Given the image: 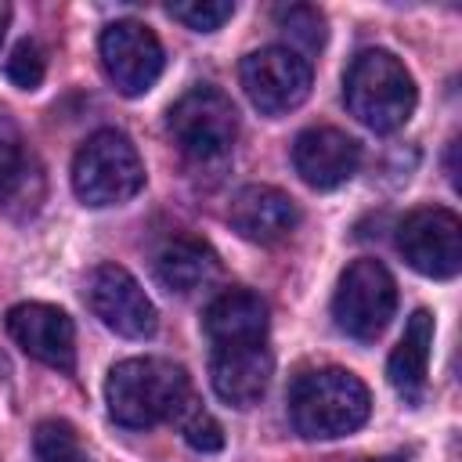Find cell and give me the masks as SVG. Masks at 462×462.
<instances>
[{
	"mask_svg": "<svg viewBox=\"0 0 462 462\" xmlns=\"http://www.w3.org/2000/svg\"><path fill=\"white\" fill-rule=\"evenodd\" d=\"M357 462H401V458H357Z\"/></svg>",
	"mask_w": 462,
	"mask_h": 462,
	"instance_id": "25",
	"label": "cell"
},
{
	"mask_svg": "<svg viewBox=\"0 0 462 462\" xmlns=\"http://www.w3.org/2000/svg\"><path fill=\"white\" fill-rule=\"evenodd\" d=\"M430 354H433V314L415 310L404 325V336L397 339V346L390 350V361H386L390 386L401 397H408V401L422 397L426 372H430Z\"/></svg>",
	"mask_w": 462,
	"mask_h": 462,
	"instance_id": "18",
	"label": "cell"
},
{
	"mask_svg": "<svg viewBox=\"0 0 462 462\" xmlns=\"http://www.w3.org/2000/svg\"><path fill=\"white\" fill-rule=\"evenodd\" d=\"M177 422H180L184 440H188L195 451L209 455V451H220V448H224V430H220V422H217L202 404H188V411H184Z\"/></svg>",
	"mask_w": 462,
	"mask_h": 462,
	"instance_id": "23",
	"label": "cell"
},
{
	"mask_svg": "<svg viewBox=\"0 0 462 462\" xmlns=\"http://www.w3.org/2000/svg\"><path fill=\"white\" fill-rule=\"evenodd\" d=\"M166 11L170 18H177L180 25L195 32H213L235 14V4L231 0H180V4H170Z\"/></svg>",
	"mask_w": 462,
	"mask_h": 462,
	"instance_id": "21",
	"label": "cell"
},
{
	"mask_svg": "<svg viewBox=\"0 0 462 462\" xmlns=\"http://www.w3.org/2000/svg\"><path fill=\"white\" fill-rule=\"evenodd\" d=\"M108 415L126 430H148L170 419H180L191 397V379L180 365L166 357H126L112 365L105 379Z\"/></svg>",
	"mask_w": 462,
	"mask_h": 462,
	"instance_id": "1",
	"label": "cell"
},
{
	"mask_svg": "<svg viewBox=\"0 0 462 462\" xmlns=\"http://www.w3.org/2000/svg\"><path fill=\"white\" fill-rule=\"evenodd\" d=\"M36 462H90L79 433L65 419H43L32 433Z\"/></svg>",
	"mask_w": 462,
	"mask_h": 462,
	"instance_id": "19",
	"label": "cell"
},
{
	"mask_svg": "<svg viewBox=\"0 0 462 462\" xmlns=\"http://www.w3.org/2000/svg\"><path fill=\"white\" fill-rule=\"evenodd\" d=\"M227 220L242 238H249L256 245H274V242L289 238V231L300 224V209L285 191H278L271 184H245L231 199Z\"/></svg>",
	"mask_w": 462,
	"mask_h": 462,
	"instance_id": "14",
	"label": "cell"
},
{
	"mask_svg": "<svg viewBox=\"0 0 462 462\" xmlns=\"http://www.w3.org/2000/svg\"><path fill=\"white\" fill-rule=\"evenodd\" d=\"M83 300L94 310V318L105 328H112L116 336L144 339L159 325L155 303L148 300V292L141 289V282L126 267H119V263H97L87 274Z\"/></svg>",
	"mask_w": 462,
	"mask_h": 462,
	"instance_id": "8",
	"label": "cell"
},
{
	"mask_svg": "<svg viewBox=\"0 0 462 462\" xmlns=\"http://www.w3.org/2000/svg\"><path fill=\"white\" fill-rule=\"evenodd\" d=\"M11 339L40 365L72 372L76 368V325L54 303H14L7 310Z\"/></svg>",
	"mask_w": 462,
	"mask_h": 462,
	"instance_id": "11",
	"label": "cell"
},
{
	"mask_svg": "<svg viewBox=\"0 0 462 462\" xmlns=\"http://www.w3.org/2000/svg\"><path fill=\"white\" fill-rule=\"evenodd\" d=\"M43 199V166L25 144L14 119L0 116V209L14 217L36 213Z\"/></svg>",
	"mask_w": 462,
	"mask_h": 462,
	"instance_id": "15",
	"label": "cell"
},
{
	"mask_svg": "<svg viewBox=\"0 0 462 462\" xmlns=\"http://www.w3.org/2000/svg\"><path fill=\"white\" fill-rule=\"evenodd\" d=\"M343 101L361 126L390 134L411 119L419 94L401 58L390 51H361L343 76Z\"/></svg>",
	"mask_w": 462,
	"mask_h": 462,
	"instance_id": "3",
	"label": "cell"
},
{
	"mask_svg": "<svg viewBox=\"0 0 462 462\" xmlns=\"http://www.w3.org/2000/svg\"><path fill=\"white\" fill-rule=\"evenodd\" d=\"M202 328L213 346L267 339V303L249 289H227L206 307Z\"/></svg>",
	"mask_w": 462,
	"mask_h": 462,
	"instance_id": "17",
	"label": "cell"
},
{
	"mask_svg": "<svg viewBox=\"0 0 462 462\" xmlns=\"http://www.w3.org/2000/svg\"><path fill=\"white\" fill-rule=\"evenodd\" d=\"M97 51H101V65H105L108 79L126 97H137V94L152 90L155 79L162 76L166 54H162L159 36L144 22L123 18V22L105 25V32L97 40Z\"/></svg>",
	"mask_w": 462,
	"mask_h": 462,
	"instance_id": "10",
	"label": "cell"
},
{
	"mask_svg": "<svg viewBox=\"0 0 462 462\" xmlns=\"http://www.w3.org/2000/svg\"><path fill=\"white\" fill-rule=\"evenodd\" d=\"M238 79L253 108H260L263 116H285L307 101L314 69L300 51L274 43L245 54L238 65Z\"/></svg>",
	"mask_w": 462,
	"mask_h": 462,
	"instance_id": "7",
	"label": "cell"
},
{
	"mask_svg": "<svg viewBox=\"0 0 462 462\" xmlns=\"http://www.w3.org/2000/svg\"><path fill=\"white\" fill-rule=\"evenodd\" d=\"M47 76V54L36 40H22L7 58V79L22 90H36Z\"/></svg>",
	"mask_w": 462,
	"mask_h": 462,
	"instance_id": "22",
	"label": "cell"
},
{
	"mask_svg": "<svg viewBox=\"0 0 462 462\" xmlns=\"http://www.w3.org/2000/svg\"><path fill=\"white\" fill-rule=\"evenodd\" d=\"M166 130L180 155L195 166L227 162L238 137V112L231 97L217 87H191L166 112Z\"/></svg>",
	"mask_w": 462,
	"mask_h": 462,
	"instance_id": "5",
	"label": "cell"
},
{
	"mask_svg": "<svg viewBox=\"0 0 462 462\" xmlns=\"http://www.w3.org/2000/svg\"><path fill=\"white\" fill-rule=\"evenodd\" d=\"M144 188V162L119 130H97L72 159V191L83 206H123Z\"/></svg>",
	"mask_w": 462,
	"mask_h": 462,
	"instance_id": "4",
	"label": "cell"
},
{
	"mask_svg": "<svg viewBox=\"0 0 462 462\" xmlns=\"http://www.w3.org/2000/svg\"><path fill=\"white\" fill-rule=\"evenodd\" d=\"M397 310V282L379 260H354L336 285L332 318L354 339H375Z\"/></svg>",
	"mask_w": 462,
	"mask_h": 462,
	"instance_id": "6",
	"label": "cell"
},
{
	"mask_svg": "<svg viewBox=\"0 0 462 462\" xmlns=\"http://www.w3.org/2000/svg\"><path fill=\"white\" fill-rule=\"evenodd\" d=\"M397 249L426 278H455L462 267V220L444 206L411 209L397 227Z\"/></svg>",
	"mask_w": 462,
	"mask_h": 462,
	"instance_id": "9",
	"label": "cell"
},
{
	"mask_svg": "<svg viewBox=\"0 0 462 462\" xmlns=\"http://www.w3.org/2000/svg\"><path fill=\"white\" fill-rule=\"evenodd\" d=\"M7 25H11V7L0 4V43H4V36H7Z\"/></svg>",
	"mask_w": 462,
	"mask_h": 462,
	"instance_id": "24",
	"label": "cell"
},
{
	"mask_svg": "<svg viewBox=\"0 0 462 462\" xmlns=\"http://www.w3.org/2000/svg\"><path fill=\"white\" fill-rule=\"evenodd\" d=\"M152 267H155L159 285L170 289V292H180V296L209 285L217 278V271H220L217 253L202 238H195V235H173V238H166L155 249Z\"/></svg>",
	"mask_w": 462,
	"mask_h": 462,
	"instance_id": "16",
	"label": "cell"
},
{
	"mask_svg": "<svg viewBox=\"0 0 462 462\" xmlns=\"http://www.w3.org/2000/svg\"><path fill=\"white\" fill-rule=\"evenodd\" d=\"M292 166L314 191L346 184L361 166V144L336 126H310L292 141Z\"/></svg>",
	"mask_w": 462,
	"mask_h": 462,
	"instance_id": "13",
	"label": "cell"
},
{
	"mask_svg": "<svg viewBox=\"0 0 462 462\" xmlns=\"http://www.w3.org/2000/svg\"><path fill=\"white\" fill-rule=\"evenodd\" d=\"M368 386L346 368L303 372L289 390V419L307 440H332L368 422Z\"/></svg>",
	"mask_w": 462,
	"mask_h": 462,
	"instance_id": "2",
	"label": "cell"
},
{
	"mask_svg": "<svg viewBox=\"0 0 462 462\" xmlns=\"http://www.w3.org/2000/svg\"><path fill=\"white\" fill-rule=\"evenodd\" d=\"M278 25L282 32L300 43L303 51H318L325 43V18L318 7H307V4H292V7H282L278 11Z\"/></svg>",
	"mask_w": 462,
	"mask_h": 462,
	"instance_id": "20",
	"label": "cell"
},
{
	"mask_svg": "<svg viewBox=\"0 0 462 462\" xmlns=\"http://www.w3.org/2000/svg\"><path fill=\"white\" fill-rule=\"evenodd\" d=\"M274 375V354L267 339L253 343H224L209 354V383L220 401L235 408H253Z\"/></svg>",
	"mask_w": 462,
	"mask_h": 462,
	"instance_id": "12",
	"label": "cell"
}]
</instances>
